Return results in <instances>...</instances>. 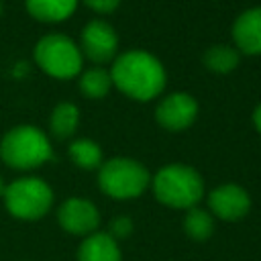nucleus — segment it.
I'll return each instance as SVG.
<instances>
[{"label": "nucleus", "instance_id": "f257e3e1", "mask_svg": "<svg viewBox=\"0 0 261 261\" xmlns=\"http://www.w3.org/2000/svg\"><path fill=\"white\" fill-rule=\"evenodd\" d=\"M112 86L133 100L149 102L165 88V69L161 61L141 49H130L118 55L110 67Z\"/></svg>", "mask_w": 261, "mask_h": 261}, {"label": "nucleus", "instance_id": "f03ea898", "mask_svg": "<svg viewBox=\"0 0 261 261\" xmlns=\"http://www.w3.org/2000/svg\"><path fill=\"white\" fill-rule=\"evenodd\" d=\"M151 188L157 202L175 210H190L204 198L202 175L184 163H169L161 167L155 177H151Z\"/></svg>", "mask_w": 261, "mask_h": 261}, {"label": "nucleus", "instance_id": "7ed1b4c3", "mask_svg": "<svg viewBox=\"0 0 261 261\" xmlns=\"http://www.w3.org/2000/svg\"><path fill=\"white\" fill-rule=\"evenodd\" d=\"M0 159L18 171H29L53 159V149L47 135L33 124L10 128L0 141Z\"/></svg>", "mask_w": 261, "mask_h": 261}, {"label": "nucleus", "instance_id": "20e7f679", "mask_svg": "<svg viewBox=\"0 0 261 261\" xmlns=\"http://www.w3.org/2000/svg\"><path fill=\"white\" fill-rule=\"evenodd\" d=\"M98 186L114 200H133L151 186V173L137 159L112 157L100 165Z\"/></svg>", "mask_w": 261, "mask_h": 261}, {"label": "nucleus", "instance_id": "39448f33", "mask_svg": "<svg viewBox=\"0 0 261 261\" xmlns=\"http://www.w3.org/2000/svg\"><path fill=\"white\" fill-rule=\"evenodd\" d=\"M4 206L18 220H39L53 206V190L41 177H18L4 190Z\"/></svg>", "mask_w": 261, "mask_h": 261}, {"label": "nucleus", "instance_id": "423d86ee", "mask_svg": "<svg viewBox=\"0 0 261 261\" xmlns=\"http://www.w3.org/2000/svg\"><path fill=\"white\" fill-rule=\"evenodd\" d=\"M35 63L51 77L69 80L82 71L84 55L80 47L61 33L45 35L35 45Z\"/></svg>", "mask_w": 261, "mask_h": 261}, {"label": "nucleus", "instance_id": "0eeeda50", "mask_svg": "<svg viewBox=\"0 0 261 261\" xmlns=\"http://www.w3.org/2000/svg\"><path fill=\"white\" fill-rule=\"evenodd\" d=\"M57 222L65 232H69L73 237H88L98 230L100 212L94 206V202L73 196L59 204Z\"/></svg>", "mask_w": 261, "mask_h": 261}, {"label": "nucleus", "instance_id": "6e6552de", "mask_svg": "<svg viewBox=\"0 0 261 261\" xmlns=\"http://www.w3.org/2000/svg\"><path fill=\"white\" fill-rule=\"evenodd\" d=\"M208 208L212 216L226 222H237L249 214L251 196L239 184H222L208 194Z\"/></svg>", "mask_w": 261, "mask_h": 261}, {"label": "nucleus", "instance_id": "1a4fd4ad", "mask_svg": "<svg viewBox=\"0 0 261 261\" xmlns=\"http://www.w3.org/2000/svg\"><path fill=\"white\" fill-rule=\"evenodd\" d=\"M196 116H198V102L194 96L186 92H173L165 96L155 110V120L159 122V126L171 133L192 126Z\"/></svg>", "mask_w": 261, "mask_h": 261}, {"label": "nucleus", "instance_id": "9d476101", "mask_svg": "<svg viewBox=\"0 0 261 261\" xmlns=\"http://www.w3.org/2000/svg\"><path fill=\"white\" fill-rule=\"evenodd\" d=\"M118 49L116 31L106 20H90L82 29V55L94 63H106Z\"/></svg>", "mask_w": 261, "mask_h": 261}, {"label": "nucleus", "instance_id": "9b49d317", "mask_svg": "<svg viewBox=\"0 0 261 261\" xmlns=\"http://www.w3.org/2000/svg\"><path fill=\"white\" fill-rule=\"evenodd\" d=\"M234 49L245 55H261V6L249 8L232 22Z\"/></svg>", "mask_w": 261, "mask_h": 261}, {"label": "nucleus", "instance_id": "f8f14e48", "mask_svg": "<svg viewBox=\"0 0 261 261\" xmlns=\"http://www.w3.org/2000/svg\"><path fill=\"white\" fill-rule=\"evenodd\" d=\"M77 261H122L118 243L108 232H92L77 247Z\"/></svg>", "mask_w": 261, "mask_h": 261}, {"label": "nucleus", "instance_id": "ddd939ff", "mask_svg": "<svg viewBox=\"0 0 261 261\" xmlns=\"http://www.w3.org/2000/svg\"><path fill=\"white\" fill-rule=\"evenodd\" d=\"M80 0H24L29 14L41 22H61L73 14Z\"/></svg>", "mask_w": 261, "mask_h": 261}, {"label": "nucleus", "instance_id": "4468645a", "mask_svg": "<svg viewBox=\"0 0 261 261\" xmlns=\"http://www.w3.org/2000/svg\"><path fill=\"white\" fill-rule=\"evenodd\" d=\"M80 122V110L73 102H61L53 108L49 118V128L55 139H67L75 133Z\"/></svg>", "mask_w": 261, "mask_h": 261}, {"label": "nucleus", "instance_id": "2eb2a0df", "mask_svg": "<svg viewBox=\"0 0 261 261\" xmlns=\"http://www.w3.org/2000/svg\"><path fill=\"white\" fill-rule=\"evenodd\" d=\"M181 226H184V232L192 239V241H208L212 234H214V216L204 210V208H190L186 210V216L181 220Z\"/></svg>", "mask_w": 261, "mask_h": 261}, {"label": "nucleus", "instance_id": "dca6fc26", "mask_svg": "<svg viewBox=\"0 0 261 261\" xmlns=\"http://www.w3.org/2000/svg\"><path fill=\"white\" fill-rule=\"evenodd\" d=\"M69 159L80 167V169H100V165L104 163L102 159V149L96 141L92 139H75L69 149H67Z\"/></svg>", "mask_w": 261, "mask_h": 261}, {"label": "nucleus", "instance_id": "f3484780", "mask_svg": "<svg viewBox=\"0 0 261 261\" xmlns=\"http://www.w3.org/2000/svg\"><path fill=\"white\" fill-rule=\"evenodd\" d=\"M202 61H204L206 69H210L214 73H230L239 65L241 53L230 45H212L206 49Z\"/></svg>", "mask_w": 261, "mask_h": 261}, {"label": "nucleus", "instance_id": "a211bd4d", "mask_svg": "<svg viewBox=\"0 0 261 261\" xmlns=\"http://www.w3.org/2000/svg\"><path fill=\"white\" fill-rule=\"evenodd\" d=\"M112 88V80H110V71L102 69V67H92L88 71L82 73L80 77V90L86 98H104Z\"/></svg>", "mask_w": 261, "mask_h": 261}, {"label": "nucleus", "instance_id": "6ab92c4d", "mask_svg": "<svg viewBox=\"0 0 261 261\" xmlns=\"http://www.w3.org/2000/svg\"><path fill=\"white\" fill-rule=\"evenodd\" d=\"M108 234L118 243L133 234V220L128 216H114L108 224Z\"/></svg>", "mask_w": 261, "mask_h": 261}, {"label": "nucleus", "instance_id": "aec40b11", "mask_svg": "<svg viewBox=\"0 0 261 261\" xmlns=\"http://www.w3.org/2000/svg\"><path fill=\"white\" fill-rule=\"evenodd\" d=\"M80 2H84L88 8H92L100 14H108V12L116 10L120 4V0H80Z\"/></svg>", "mask_w": 261, "mask_h": 261}, {"label": "nucleus", "instance_id": "412c9836", "mask_svg": "<svg viewBox=\"0 0 261 261\" xmlns=\"http://www.w3.org/2000/svg\"><path fill=\"white\" fill-rule=\"evenodd\" d=\"M253 124H255V128L259 130V135H261V104L255 108V112H253Z\"/></svg>", "mask_w": 261, "mask_h": 261}, {"label": "nucleus", "instance_id": "4be33fe9", "mask_svg": "<svg viewBox=\"0 0 261 261\" xmlns=\"http://www.w3.org/2000/svg\"><path fill=\"white\" fill-rule=\"evenodd\" d=\"M4 190H6V184H4V179L0 177V198L4 196Z\"/></svg>", "mask_w": 261, "mask_h": 261}, {"label": "nucleus", "instance_id": "5701e85b", "mask_svg": "<svg viewBox=\"0 0 261 261\" xmlns=\"http://www.w3.org/2000/svg\"><path fill=\"white\" fill-rule=\"evenodd\" d=\"M0 12H2V0H0Z\"/></svg>", "mask_w": 261, "mask_h": 261}]
</instances>
